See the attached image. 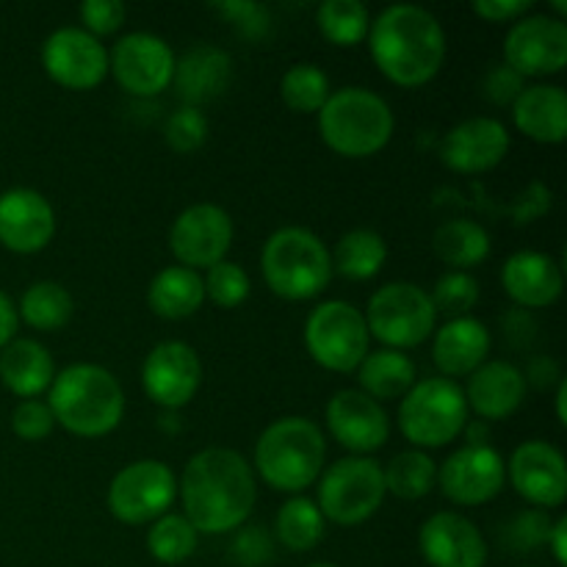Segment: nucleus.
Returning <instances> with one entry per match:
<instances>
[{
    "mask_svg": "<svg viewBox=\"0 0 567 567\" xmlns=\"http://www.w3.org/2000/svg\"><path fill=\"white\" fill-rule=\"evenodd\" d=\"M183 518L197 535H227L247 524L255 509L258 487L255 471L233 449H203L186 463L181 476Z\"/></svg>",
    "mask_w": 567,
    "mask_h": 567,
    "instance_id": "nucleus-1",
    "label": "nucleus"
},
{
    "mask_svg": "<svg viewBox=\"0 0 567 567\" xmlns=\"http://www.w3.org/2000/svg\"><path fill=\"white\" fill-rule=\"evenodd\" d=\"M371 59L382 75L404 89L430 83L446 59V33L421 6L399 3L380 11L369 28Z\"/></svg>",
    "mask_w": 567,
    "mask_h": 567,
    "instance_id": "nucleus-2",
    "label": "nucleus"
},
{
    "mask_svg": "<svg viewBox=\"0 0 567 567\" xmlns=\"http://www.w3.org/2000/svg\"><path fill=\"white\" fill-rule=\"evenodd\" d=\"M48 404L55 424L78 437L109 435L125 415V393L120 380L94 363H75L59 371L50 385Z\"/></svg>",
    "mask_w": 567,
    "mask_h": 567,
    "instance_id": "nucleus-3",
    "label": "nucleus"
},
{
    "mask_svg": "<svg viewBox=\"0 0 567 567\" xmlns=\"http://www.w3.org/2000/svg\"><path fill=\"white\" fill-rule=\"evenodd\" d=\"M327 443L319 424L302 415H288L264 430L255 446L260 480L280 493H302L324 471Z\"/></svg>",
    "mask_w": 567,
    "mask_h": 567,
    "instance_id": "nucleus-4",
    "label": "nucleus"
},
{
    "mask_svg": "<svg viewBox=\"0 0 567 567\" xmlns=\"http://www.w3.org/2000/svg\"><path fill=\"white\" fill-rule=\"evenodd\" d=\"M393 111L377 92L363 86L338 89L319 111L321 142L343 158H369L388 147L393 136Z\"/></svg>",
    "mask_w": 567,
    "mask_h": 567,
    "instance_id": "nucleus-5",
    "label": "nucleus"
},
{
    "mask_svg": "<svg viewBox=\"0 0 567 567\" xmlns=\"http://www.w3.org/2000/svg\"><path fill=\"white\" fill-rule=\"evenodd\" d=\"M266 286L288 302L313 299L330 286L332 260L316 233L305 227H280L271 233L260 252Z\"/></svg>",
    "mask_w": 567,
    "mask_h": 567,
    "instance_id": "nucleus-6",
    "label": "nucleus"
},
{
    "mask_svg": "<svg viewBox=\"0 0 567 567\" xmlns=\"http://www.w3.org/2000/svg\"><path fill=\"white\" fill-rule=\"evenodd\" d=\"M468 424L463 388L446 377H430L410 388L399 404V430L413 446L443 449L457 441Z\"/></svg>",
    "mask_w": 567,
    "mask_h": 567,
    "instance_id": "nucleus-7",
    "label": "nucleus"
},
{
    "mask_svg": "<svg viewBox=\"0 0 567 567\" xmlns=\"http://www.w3.org/2000/svg\"><path fill=\"white\" fill-rule=\"evenodd\" d=\"M385 498L382 465L371 457H343L319 476V513L338 526L369 520Z\"/></svg>",
    "mask_w": 567,
    "mask_h": 567,
    "instance_id": "nucleus-8",
    "label": "nucleus"
},
{
    "mask_svg": "<svg viewBox=\"0 0 567 567\" xmlns=\"http://www.w3.org/2000/svg\"><path fill=\"white\" fill-rule=\"evenodd\" d=\"M435 321L430 293L415 282H388L369 299V336L396 352L424 343L435 332Z\"/></svg>",
    "mask_w": 567,
    "mask_h": 567,
    "instance_id": "nucleus-9",
    "label": "nucleus"
},
{
    "mask_svg": "<svg viewBox=\"0 0 567 567\" xmlns=\"http://www.w3.org/2000/svg\"><path fill=\"white\" fill-rule=\"evenodd\" d=\"M305 347L310 358L327 371L349 374L358 371L369 354V327L365 316L343 299L321 302L305 324Z\"/></svg>",
    "mask_w": 567,
    "mask_h": 567,
    "instance_id": "nucleus-10",
    "label": "nucleus"
},
{
    "mask_svg": "<svg viewBox=\"0 0 567 567\" xmlns=\"http://www.w3.org/2000/svg\"><path fill=\"white\" fill-rule=\"evenodd\" d=\"M177 480L161 460H138L125 465L109 485V509L122 524H147L172 509Z\"/></svg>",
    "mask_w": 567,
    "mask_h": 567,
    "instance_id": "nucleus-11",
    "label": "nucleus"
},
{
    "mask_svg": "<svg viewBox=\"0 0 567 567\" xmlns=\"http://www.w3.org/2000/svg\"><path fill=\"white\" fill-rule=\"evenodd\" d=\"M175 61V53L164 39L136 31L114 44L109 55V70L133 97H155L172 83Z\"/></svg>",
    "mask_w": 567,
    "mask_h": 567,
    "instance_id": "nucleus-12",
    "label": "nucleus"
},
{
    "mask_svg": "<svg viewBox=\"0 0 567 567\" xmlns=\"http://www.w3.org/2000/svg\"><path fill=\"white\" fill-rule=\"evenodd\" d=\"M42 64L50 81L70 92H89L109 75V50L83 28H59L42 44Z\"/></svg>",
    "mask_w": 567,
    "mask_h": 567,
    "instance_id": "nucleus-13",
    "label": "nucleus"
},
{
    "mask_svg": "<svg viewBox=\"0 0 567 567\" xmlns=\"http://www.w3.org/2000/svg\"><path fill=\"white\" fill-rule=\"evenodd\" d=\"M504 59L520 78L563 72L567 64V25L563 17H520L504 39Z\"/></svg>",
    "mask_w": 567,
    "mask_h": 567,
    "instance_id": "nucleus-14",
    "label": "nucleus"
},
{
    "mask_svg": "<svg viewBox=\"0 0 567 567\" xmlns=\"http://www.w3.org/2000/svg\"><path fill=\"white\" fill-rule=\"evenodd\" d=\"M233 244V219L225 208L210 203L192 205L169 230V249L181 266L197 271L225 260Z\"/></svg>",
    "mask_w": 567,
    "mask_h": 567,
    "instance_id": "nucleus-15",
    "label": "nucleus"
},
{
    "mask_svg": "<svg viewBox=\"0 0 567 567\" xmlns=\"http://www.w3.org/2000/svg\"><path fill=\"white\" fill-rule=\"evenodd\" d=\"M437 482L449 502L460 507H480L502 493L507 463L493 446H463L449 454L437 471Z\"/></svg>",
    "mask_w": 567,
    "mask_h": 567,
    "instance_id": "nucleus-16",
    "label": "nucleus"
},
{
    "mask_svg": "<svg viewBox=\"0 0 567 567\" xmlns=\"http://www.w3.org/2000/svg\"><path fill=\"white\" fill-rule=\"evenodd\" d=\"M203 382V363L194 347L183 341H164L147 354L142 365L144 393L164 410H181L197 396Z\"/></svg>",
    "mask_w": 567,
    "mask_h": 567,
    "instance_id": "nucleus-17",
    "label": "nucleus"
},
{
    "mask_svg": "<svg viewBox=\"0 0 567 567\" xmlns=\"http://www.w3.org/2000/svg\"><path fill=\"white\" fill-rule=\"evenodd\" d=\"M509 482L515 493L524 496L532 507H563L567 498V465L559 449L546 441H526L509 457Z\"/></svg>",
    "mask_w": 567,
    "mask_h": 567,
    "instance_id": "nucleus-18",
    "label": "nucleus"
},
{
    "mask_svg": "<svg viewBox=\"0 0 567 567\" xmlns=\"http://www.w3.org/2000/svg\"><path fill=\"white\" fill-rule=\"evenodd\" d=\"M509 153V133L493 116H474L443 136L441 161L460 175H480L502 164Z\"/></svg>",
    "mask_w": 567,
    "mask_h": 567,
    "instance_id": "nucleus-19",
    "label": "nucleus"
},
{
    "mask_svg": "<svg viewBox=\"0 0 567 567\" xmlns=\"http://www.w3.org/2000/svg\"><path fill=\"white\" fill-rule=\"evenodd\" d=\"M327 426L330 435L358 457L382 449L391 435L388 413L363 391H338L327 404Z\"/></svg>",
    "mask_w": 567,
    "mask_h": 567,
    "instance_id": "nucleus-20",
    "label": "nucleus"
},
{
    "mask_svg": "<svg viewBox=\"0 0 567 567\" xmlns=\"http://www.w3.org/2000/svg\"><path fill=\"white\" fill-rule=\"evenodd\" d=\"M55 236L53 205L33 188L0 194V244L17 255L42 252Z\"/></svg>",
    "mask_w": 567,
    "mask_h": 567,
    "instance_id": "nucleus-21",
    "label": "nucleus"
},
{
    "mask_svg": "<svg viewBox=\"0 0 567 567\" xmlns=\"http://www.w3.org/2000/svg\"><path fill=\"white\" fill-rule=\"evenodd\" d=\"M419 546L430 567H485L487 543L465 515L435 513L419 532Z\"/></svg>",
    "mask_w": 567,
    "mask_h": 567,
    "instance_id": "nucleus-22",
    "label": "nucleus"
},
{
    "mask_svg": "<svg viewBox=\"0 0 567 567\" xmlns=\"http://www.w3.org/2000/svg\"><path fill=\"white\" fill-rule=\"evenodd\" d=\"M502 286L507 297L513 299L518 308L537 310L548 308L563 293V266L546 252L537 249H520V252L509 255L507 264L502 269Z\"/></svg>",
    "mask_w": 567,
    "mask_h": 567,
    "instance_id": "nucleus-23",
    "label": "nucleus"
},
{
    "mask_svg": "<svg viewBox=\"0 0 567 567\" xmlns=\"http://www.w3.org/2000/svg\"><path fill=\"white\" fill-rule=\"evenodd\" d=\"M463 393L468 410H474L482 421L509 419L526 399L524 371L507 360H491L468 377V388Z\"/></svg>",
    "mask_w": 567,
    "mask_h": 567,
    "instance_id": "nucleus-24",
    "label": "nucleus"
},
{
    "mask_svg": "<svg viewBox=\"0 0 567 567\" xmlns=\"http://www.w3.org/2000/svg\"><path fill=\"white\" fill-rule=\"evenodd\" d=\"M233 78V61L225 50L214 48V44H197V48L186 50L181 59L175 61V81L177 97L192 109L210 103V100L221 97Z\"/></svg>",
    "mask_w": 567,
    "mask_h": 567,
    "instance_id": "nucleus-25",
    "label": "nucleus"
},
{
    "mask_svg": "<svg viewBox=\"0 0 567 567\" xmlns=\"http://www.w3.org/2000/svg\"><path fill=\"white\" fill-rule=\"evenodd\" d=\"M491 354V332L480 319H449L435 332L432 360L446 380L452 377H471Z\"/></svg>",
    "mask_w": 567,
    "mask_h": 567,
    "instance_id": "nucleus-26",
    "label": "nucleus"
},
{
    "mask_svg": "<svg viewBox=\"0 0 567 567\" xmlns=\"http://www.w3.org/2000/svg\"><path fill=\"white\" fill-rule=\"evenodd\" d=\"M515 127L540 144H563L567 136V94L554 83L524 86L513 103Z\"/></svg>",
    "mask_w": 567,
    "mask_h": 567,
    "instance_id": "nucleus-27",
    "label": "nucleus"
},
{
    "mask_svg": "<svg viewBox=\"0 0 567 567\" xmlns=\"http://www.w3.org/2000/svg\"><path fill=\"white\" fill-rule=\"evenodd\" d=\"M0 380L14 396L37 399L55 380L53 354L33 338H14L0 352Z\"/></svg>",
    "mask_w": 567,
    "mask_h": 567,
    "instance_id": "nucleus-28",
    "label": "nucleus"
},
{
    "mask_svg": "<svg viewBox=\"0 0 567 567\" xmlns=\"http://www.w3.org/2000/svg\"><path fill=\"white\" fill-rule=\"evenodd\" d=\"M147 302L155 316L166 321H181L197 313L205 302L203 277L186 266H166L153 277L147 288Z\"/></svg>",
    "mask_w": 567,
    "mask_h": 567,
    "instance_id": "nucleus-29",
    "label": "nucleus"
},
{
    "mask_svg": "<svg viewBox=\"0 0 567 567\" xmlns=\"http://www.w3.org/2000/svg\"><path fill=\"white\" fill-rule=\"evenodd\" d=\"M360 391L374 402L382 399H402L415 385V363L396 349L369 352L358 365Z\"/></svg>",
    "mask_w": 567,
    "mask_h": 567,
    "instance_id": "nucleus-30",
    "label": "nucleus"
},
{
    "mask_svg": "<svg viewBox=\"0 0 567 567\" xmlns=\"http://www.w3.org/2000/svg\"><path fill=\"white\" fill-rule=\"evenodd\" d=\"M432 249L452 271H468L491 255V236L480 221L452 219L443 221L432 236Z\"/></svg>",
    "mask_w": 567,
    "mask_h": 567,
    "instance_id": "nucleus-31",
    "label": "nucleus"
},
{
    "mask_svg": "<svg viewBox=\"0 0 567 567\" xmlns=\"http://www.w3.org/2000/svg\"><path fill=\"white\" fill-rule=\"evenodd\" d=\"M332 271H338L347 280H371L382 271L388 260V244L380 233L365 230H349L338 238L336 252L330 255Z\"/></svg>",
    "mask_w": 567,
    "mask_h": 567,
    "instance_id": "nucleus-32",
    "label": "nucleus"
},
{
    "mask_svg": "<svg viewBox=\"0 0 567 567\" xmlns=\"http://www.w3.org/2000/svg\"><path fill=\"white\" fill-rule=\"evenodd\" d=\"M382 480H385V493H393L404 502H419V498L430 496L432 487H435L437 468L430 454L408 449V452H399L382 468Z\"/></svg>",
    "mask_w": 567,
    "mask_h": 567,
    "instance_id": "nucleus-33",
    "label": "nucleus"
},
{
    "mask_svg": "<svg viewBox=\"0 0 567 567\" xmlns=\"http://www.w3.org/2000/svg\"><path fill=\"white\" fill-rule=\"evenodd\" d=\"M72 310H75V302H72L70 291L53 280L33 282L20 299V316L25 319V324L42 332L61 330L72 319Z\"/></svg>",
    "mask_w": 567,
    "mask_h": 567,
    "instance_id": "nucleus-34",
    "label": "nucleus"
},
{
    "mask_svg": "<svg viewBox=\"0 0 567 567\" xmlns=\"http://www.w3.org/2000/svg\"><path fill=\"white\" fill-rule=\"evenodd\" d=\"M277 540L288 551H310L324 537V515L319 513L316 502L305 496L288 498L275 518Z\"/></svg>",
    "mask_w": 567,
    "mask_h": 567,
    "instance_id": "nucleus-35",
    "label": "nucleus"
},
{
    "mask_svg": "<svg viewBox=\"0 0 567 567\" xmlns=\"http://www.w3.org/2000/svg\"><path fill=\"white\" fill-rule=\"evenodd\" d=\"M316 25L338 48H354L369 37L371 17L360 0H324L316 9Z\"/></svg>",
    "mask_w": 567,
    "mask_h": 567,
    "instance_id": "nucleus-36",
    "label": "nucleus"
},
{
    "mask_svg": "<svg viewBox=\"0 0 567 567\" xmlns=\"http://www.w3.org/2000/svg\"><path fill=\"white\" fill-rule=\"evenodd\" d=\"M282 103L299 114H319L321 105L330 97V78L316 64H293L280 81Z\"/></svg>",
    "mask_w": 567,
    "mask_h": 567,
    "instance_id": "nucleus-37",
    "label": "nucleus"
},
{
    "mask_svg": "<svg viewBox=\"0 0 567 567\" xmlns=\"http://www.w3.org/2000/svg\"><path fill=\"white\" fill-rule=\"evenodd\" d=\"M147 548L158 563L181 565L197 548V529L183 515L166 513L147 532Z\"/></svg>",
    "mask_w": 567,
    "mask_h": 567,
    "instance_id": "nucleus-38",
    "label": "nucleus"
},
{
    "mask_svg": "<svg viewBox=\"0 0 567 567\" xmlns=\"http://www.w3.org/2000/svg\"><path fill=\"white\" fill-rule=\"evenodd\" d=\"M551 518H548L546 509H524L515 518L507 520L502 532H498V540L504 543V548L513 554H529L537 548L548 546V535H551Z\"/></svg>",
    "mask_w": 567,
    "mask_h": 567,
    "instance_id": "nucleus-39",
    "label": "nucleus"
},
{
    "mask_svg": "<svg viewBox=\"0 0 567 567\" xmlns=\"http://www.w3.org/2000/svg\"><path fill=\"white\" fill-rule=\"evenodd\" d=\"M430 299L435 305V313L449 316V319H463L480 302V282L468 271H446L437 280Z\"/></svg>",
    "mask_w": 567,
    "mask_h": 567,
    "instance_id": "nucleus-40",
    "label": "nucleus"
},
{
    "mask_svg": "<svg viewBox=\"0 0 567 567\" xmlns=\"http://www.w3.org/2000/svg\"><path fill=\"white\" fill-rule=\"evenodd\" d=\"M205 297L210 299L219 308L233 310L238 305L247 302L249 297V275L244 271V266L233 264V260H219L216 266H210L208 275L203 280Z\"/></svg>",
    "mask_w": 567,
    "mask_h": 567,
    "instance_id": "nucleus-41",
    "label": "nucleus"
},
{
    "mask_svg": "<svg viewBox=\"0 0 567 567\" xmlns=\"http://www.w3.org/2000/svg\"><path fill=\"white\" fill-rule=\"evenodd\" d=\"M208 138V120L199 109H192V105H183L166 122V144H169L175 153L186 155L199 150Z\"/></svg>",
    "mask_w": 567,
    "mask_h": 567,
    "instance_id": "nucleus-42",
    "label": "nucleus"
},
{
    "mask_svg": "<svg viewBox=\"0 0 567 567\" xmlns=\"http://www.w3.org/2000/svg\"><path fill=\"white\" fill-rule=\"evenodd\" d=\"M53 410H50L48 402H39V399H22L14 413H11V430L22 441H44L53 432Z\"/></svg>",
    "mask_w": 567,
    "mask_h": 567,
    "instance_id": "nucleus-43",
    "label": "nucleus"
},
{
    "mask_svg": "<svg viewBox=\"0 0 567 567\" xmlns=\"http://www.w3.org/2000/svg\"><path fill=\"white\" fill-rule=\"evenodd\" d=\"M214 9L219 11V14H225L227 22H230L233 28H238L247 39H264L266 33H269L271 17L266 6L230 0V3H216Z\"/></svg>",
    "mask_w": 567,
    "mask_h": 567,
    "instance_id": "nucleus-44",
    "label": "nucleus"
},
{
    "mask_svg": "<svg viewBox=\"0 0 567 567\" xmlns=\"http://www.w3.org/2000/svg\"><path fill=\"white\" fill-rule=\"evenodd\" d=\"M230 557L244 567H260L271 559V537L264 526H241L230 543Z\"/></svg>",
    "mask_w": 567,
    "mask_h": 567,
    "instance_id": "nucleus-45",
    "label": "nucleus"
},
{
    "mask_svg": "<svg viewBox=\"0 0 567 567\" xmlns=\"http://www.w3.org/2000/svg\"><path fill=\"white\" fill-rule=\"evenodd\" d=\"M86 33L92 37H109V33L120 31L122 22H125V6L120 0H86L78 9Z\"/></svg>",
    "mask_w": 567,
    "mask_h": 567,
    "instance_id": "nucleus-46",
    "label": "nucleus"
},
{
    "mask_svg": "<svg viewBox=\"0 0 567 567\" xmlns=\"http://www.w3.org/2000/svg\"><path fill=\"white\" fill-rule=\"evenodd\" d=\"M482 92L491 100L493 105H513L518 100V94L524 92V78L515 70H509L507 64L493 66L485 75V83H482Z\"/></svg>",
    "mask_w": 567,
    "mask_h": 567,
    "instance_id": "nucleus-47",
    "label": "nucleus"
},
{
    "mask_svg": "<svg viewBox=\"0 0 567 567\" xmlns=\"http://www.w3.org/2000/svg\"><path fill=\"white\" fill-rule=\"evenodd\" d=\"M532 9V0H474L471 11L487 22H518Z\"/></svg>",
    "mask_w": 567,
    "mask_h": 567,
    "instance_id": "nucleus-48",
    "label": "nucleus"
},
{
    "mask_svg": "<svg viewBox=\"0 0 567 567\" xmlns=\"http://www.w3.org/2000/svg\"><path fill=\"white\" fill-rule=\"evenodd\" d=\"M551 208V192H548L543 183H532L529 192L520 197V203L515 205V221L518 225H529L532 219H537L540 214H546V210Z\"/></svg>",
    "mask_w": 567,
    "mask_h": 567,
    "instance_id": "nucleus-49",
    "label": "nucleus"
},
{
    "mask_svg": "<svg viewBox=\"0 0 567 567\" xmlns=\"http://www.w3.org/2000/svg\"><path fill=\"white\" fill-rule=\"evenodd\" d=\"M504 332H507V338L513 347L524 349V347H529L532 338H535L537 324H535V319H532L529 310L513 308L507 316H504Z\"/></svg>",
    "mask_w": 567,
    "mask_h": 567,
    "instance_id": "nucleus-50",
    "label": "nucleus"
},
{
    "mask_svg": "<svg viewBox=\"0 0 567 567\" xmlns=\"http://www.w3.org/2000/svg\"><path fill=\"white\" fill-rule=\"evenodd\" d=\"M524 380L532 382L535 388H540V391L559 385V363L554 358H548V354H540V358H535L529 363Z\"/></svg>",
    "mask_w": 567,
    "mask_h": 567,
    "instance_id": "nucleus-51",
    "label": "nucleus"
},
{
    "mask_svg": "<svg viewBox=\"0 0 567 567\" xmlns=\"http://www.w3.org/2000/svg\"><path fill=\"white\" fill-rule=\"evenodd\" d=\"M17 321H20V316H17L14 302H11V299L0 291V352H3L11 341H14Z\"/></svg>",
    "mask_w": 567,
    "mask_h": 567,
    "instance_id": "nucleus-52",
    "label": "nucleus"
},
{
    "mask_svg": "<svg viewBox=\"0 0 567 567\" xmlns=\"http://www.w3.org/2000/svg\"><path fill=\"white\" fill-rule=\"evenodd\" d=\"M565 537H567V518H559L557 524L551 526V535H548V546H551L554 559L559 565H567V548H565Z\"/></svg>",
    "mask_w": 567,
    "mask_h": 567,
    "instance_id": "nucleus-53",
    "label": "nucleus"
},
{
    "mask_svg": "<svg viewBox=\"0 0 567 567\" xmlns=\"http://www.w3.org/2000/svg\"><path fill=\"white\" fill-rule=\"evenodd\" d=\"M463 432H465V437H468V446H487V443H491V430H487V421H468Z\"/></svg>",
    "mask_w": 567,
    "mask_h": 567,
    "instance_id": "nucleus-54",
    "label": "nucleus"
},
{
    "mask_svg": "<svg viewBox=\"0 0 567 567\" xmlns=\"http://www.w3.org/2000/svg\"><path fill=\"white\" fill-rule=\"evenodd\" d=\"M565 402H567V382L559 380V385H557V419H559V424H563V426L567 424Z\"/></svg>",
    "mask_w": 567,
    "mask_h": 567,
    "instance_id": "nucleus-55",
    "label": "nucleus"
},
{
    "mask_svg": "<svg viewBox=\"0 0 567 567\" xmlns=\"http://www.w3.org/2000/svg\"><path fill=\"white\" fill-rule=\"evenodd\" d=\"M308 567H338V565H330V563H316V565H308Z\"/></svg>",
    "mask_w": 567,
    "mask_h": 567,
    "instance_id": "nucleus-56",
    "label": "nucleus"
}]
</instances>
